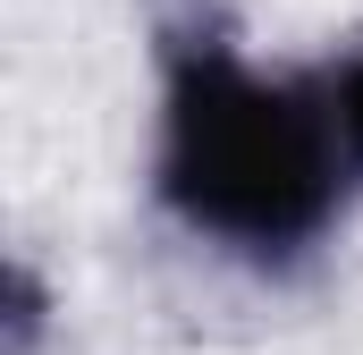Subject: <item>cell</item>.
I'll return each mask as SVG.
<instances>
[{
    "label": "cell",
    "mask_w": 363,
    "mask_h": 355,
    "mask_svg": "<svg viewBox=\"0 0 363 355\" xmlns=\"http://www.w3.org/2000/svg\"><path fill=\"white\" fill-rule=\"evenodd\" d=\"M363 195L338 144L321 60L262 68L211 17L161 26V110H152V203L194 246L245 271H296L330 246Z\"/></svg>",
    "instance_id": "1"
},
{
    "label": "cell",
    "mask_w": 363,
    "mask_h": 355,
    "mask_svg": "<svg viewBox=\"0 0 363 355\" xmlns=\"http://www.w3.org/2000/svg\"><path fill=\"white\" fill-rule=\"evenodd\" d=\"M321 93H330V119H338V144L363 178V43L355 51H330L321 60Z\"/></svg>",
    "instance_id": "2"
}]
</instances>
